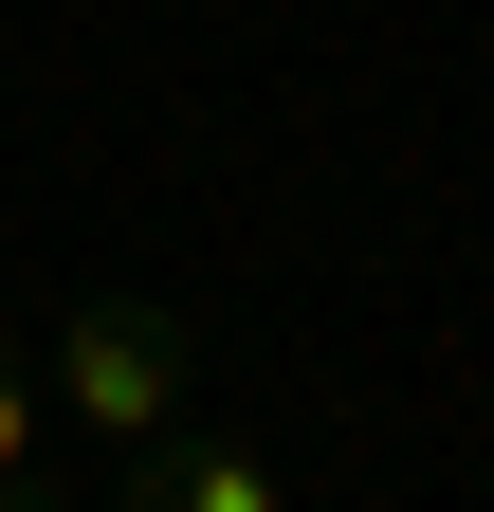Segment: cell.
Wrapping results in <instances>:
<instances>
[{
	"mask_svg": "<svg viewBox=\"0 0 494 512\" xmlns=\"http://www.w3.org/2000/svg\"><path fill=\"white\" fill-rule=\"evenodd\" d=\"M0 512H74V494H55V476H0Z\"/></svg>",
	"mask_w": 494,
	"mask_h": 512,
	"instance_id": "4",
	"label": "cell"
},
{
	"mask_svg": "<svg viewBox=\"0 0 494 512\" xmlns=\"http://www.w3.org/2000/svg\"><path fill=\"white\" fill-rule=\"evenodd\" d=\"M37 421H55V403H37V348L0 330V476H37Z\"/></svg>",
	"mask_w": 494,
	"mask_h": 512,
	"instance_id": "3",
	"label": "cell"
},
{
	"mask_svg": "<svg viewBox=\"0 0 494 512\" xmlns=\"http://www.w3.org/2000/svg\"><path fill=\"white\" fill-rule=\"evenodd\" d=\"M110 512H293V494H275V458H257V439L165 421V439H129V494H110Z\"/></svg>",
	"mask_w": 494,
	"mask_h": 512,
	"instance_id": "2",
	"label": "cell"
},
{
	"mask_svg": "<svg viewBox=\"0 0 494 512\" xmlns=\"http://www.w3.org/2000/svg\"><path fill=\"white\" fill-rule=\"evenodd\" d=\"M37 403H74V439L129 458V439H165L183 403H202V330H183L165 293H74L37 330Z\"/></svg>",
	"mask_w": 494,
	"mask_h": 512,
	"instance_id": "1",
	"label": "cell"
}]
</instances>
